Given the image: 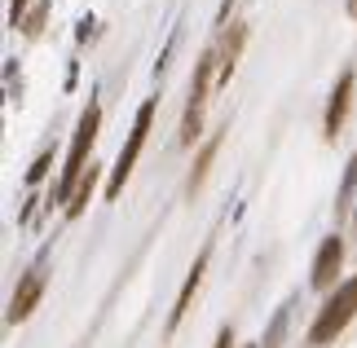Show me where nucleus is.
<instances>
[{
    "label": "nucleus",
    "instance_id": "nucleus-1",
    "mask_svg": "<svg viewBox=\"0 0 357 348\" xmlns=\"http://www.w3.org/2000/svg\"><path fill=\"white\" fill-rule=\"evenodd\" d=\"M98 128H102V106L89 102V110L79 115L75 123V137H71V155H66V168L58 176V190H53V203H71L79 181H84V172L93 168L89 155H93V142H98Z\"/></svg>",
    "mask_w": 357,
    "mask_h": 348
},
{
    "label": "nucleus",
    "instance_id": "nucleus-3",
    "mask_svg": "<svg viewBox=\"0 0 357 348\" xmlns=\"http://www.w3.org/2000/svg\"><path fill=\"white\" fill-rule=\"evenodd\" d=\"M150 119H155V102H146L142 110H137V119H132V133H128V142H123L119 159H115V168H111V181H106V199H119L123 181L132 176V163H137V155H142V146H146V133H150Z\"/></svg>",
    "mask_w": 357,
    "mask_h": 348
},
{
    "label": "nucleus",
    "instance_id": "nucleus-13",
    "mask_svg": "<svg viewBox=\"0 0 357 348\" xmlns=\"http://www.w3.org/2000/svg\"><path fill=\"white\" fill-rule=\"evenodd\" d=\"M49 163H53V150H45V155H36V163H31V168H26V186H36V181H45Z\"/></svg>",
    "mask_w": 357,
    "mask_h": 348
},
{
    "label": "nucleus",
    "instance_id": "nucleus-19",
    "mask_svg": "<svg viewBox=\"0 0 357 348\" xmlns=\"http://www.w3.org/2000/svg\"><path fill=\"white\" fill-rule=\"evenodd\" d=\"M256 348H260V344H256Z\"/></svg>",
    "mask_w": 357,
    "mask_h": 348
},
{
    "label": "nucleus",
    "instance_id": "nucleus-7",
    "mask_svg": "<svg viewBox=\"0 0 357 348\" xmlns=\"http://www.w3.org/2000/svg\"><path fill=\"white\" fill-rule=\"evenodd\" d=\"M208 247L195 256V264H190V273H185V282H181V291H176V304H172V313H168V331H176L181 326V317L190 313V304H195V291H199V282H203V273H208Z\"/></svg>",
    "mask_w": 357,
    "mask_h": 348
},
{
    "label": "nucleus",
    "instance_id": "nucleus-11",
    "mask_svg": "<svg viewBox=\"0 0 357 348\" xmlns=\"http://www.w3.org/2000/svg\"><path fill=\"white\" fill-rule=\"evenodd\" d=\"M282 335H287V309L273 313V322L265 331V340H260V348H282Z\"/></svg>",
    "mask_w": 357,
    "mask_h": 348
},
{
    "label": "nucleus",
    "instance_id": "nucleus-17",
    "mask_svg": "<svg viewBox=\"0 0 357 348\" xmlns=\"http://www.w3.org/2000/svg\"><path fill=\"white\" fill-rule=\"evenodd\" d=\"M349 18H357V0H349Z\"/></svg>",
    "mask_w": 357,
    "mask_h": 348
},
{
    "label": "nucleus",
    "instance_id": "nucleus-18",
    "mask_svg": "<svg viewBox=\"0 0 357 348\" xmlns=\"http://www.w3.org/2000/svg\"><path fill=\"white\" fill-rule=\"evenodd\" d=\"M353 225H357V212H353Z\"/></svg>",
    "mask_w": 357,
    "mask_h": 348
},
{
    "label": "nucleus",
    "instance_id": "nucleus-2",
    "mask_svg": "<svg viewBox=\"0 0 357 348\" xmlns=\"http://www.w3.org/2000/svg\"><path fill=\"white\" fill-rule=\"evenodd\" d=\"M357 317V273L349 278V282H340L331 296H326V304L318 309V317H313L309 326V344L322 348V344H335V335H344V326Z\"/></svg>",
    "mask_w": 357,
    "mask_h": 348
},
{
    "label": "nucleus",
    "instance_id": "nucleus-9",
    "mask_svg": "<svg viewBox=\"0 0 357 348\" xmlns=\"http://www.w3.org/2000/svg\"><path fill=\"white\" fill-rule=\"evenodd\" d=\"M216 155H221V133L212 137L208 146L199 150V159H195V168H190V181H185V190L195 194V190H203V181H208V172H212V163H216Z\"/></svg>",
    "mask_w": 357,
    "mask_h": 348
},
{
    "label": "nucleus",
    "instance_id": "nucleus-10",
    "mask_svg": "<svg viewBox=\"0 0 357 348\" xmlns=\"http://www.w3.org/2000/svg\"><path fill=\"white\" fill-rule=\"evenodd\" d=\"M93 186H98V168H89V172H84V181H79V190H75V199L66 203V216H71V220L84 212V203L93 199Z\"/></svg>",
    "mask_w": 357,
    "mask_h": 348
},
{
    "label": "nucleus",
    "instance_id": "nucleus-16",
    "mask_svg": "<svg viewBox=\"0 0 357 348\" xmlns=\"http://www.w3.org/2000/svg\"><path fill=\"white\" fill-rule=\"evenodd\" d=\"M216 348H234V331L221 326V335H216Z\"/></svg>",
    "mask_w": 357,
    "mask_h": 348
},
{
    "label": "nucleus",
    "instance_id": "nucleus-4",
    "mask_svg": "<svg viewBox=\"0 0 357 348\" xmlns=\"http://www.w3.org/2000/svg\"><path fill=\"white\" fill-rule=\"evenodd\" d=\"M40 296H45V269L36 264V269H31V273H26L22 282H18V291H13V300H9V313H5V317H9V326L26 322V317L36 313Z\"/></svg>",
    "mask_w": 357,
    "mask_h": 348
},
{
    "label": "nucleus",
    "instance_id": "nucleus-14",
    "mask_svg": "<svg viewBox=\"0 0 357 348\" xmlns=\"http://www.w3.org/2000/svg\"><path fill=\"white\" fill-rule=\"evenodd\" d=\"M353 186H357V155L349 159V168H344V186H340V203H335V207H349V194H353Z\"/></svg>",
    "mask_w": 357,
    "mask_h": 348
},
{
    "label": "nucleus",
    "instance_id": "nucleus-8",
    "mask_svg": "<svg viewBox=\"0 0 357 348\" xmlns=\"http://www.w3.org/2000/svg\"><path fill=\"white\" fill-rule=\"evenodd\" d=\"M243 45H247V22H234L229 27V36L216 45V89H225L229 84V75H234V66H238V53H243Z\"/></svg>",
    "mask_w": 357,
    "mask_h": 348
},
{
    "label": "nucleus",
    "instance_id": "nucleus-12",
    "mask_svg": "<svg viewBox=\"0 0 357 348\" xmlns=\"http://www.w3.org/2000/svg\"><path fill=\"white\" fill-rule=\"evenodd\" d=\"M45 18H49V0H40V5L26 13V22H22V31L26 36H40V27H45Z\"/></svg>",
    "mask_w": 357,
    "mask_h": 348
},
{
    "label": "nucleus",
    "instance_id": "nucleus-5",
    "mask_svg": "<svg viewBox=\"0 0 357 348\" xmlns=\"http://www.w3.org/2000/svg\"><path fill=\"white\" fill-rule=\"evenodd\" d=\"M353 89H357V75H353V71H344V75L335 80L331 102H326V115H322V133H326V137H335L340 128H344L349 106H353Z\"/></svg>",
    "mask_w": 357,
    "mask_h": 348
},
{
    "label": "nucleus",
    "instance_id": "nucleus-15",
    "mask_svg": "<svg viewBox=\"0 0 357 348\" xmlns=\"http://www.w3.org/2000/svg\"><path fill=\"white\" fill-rule=\"evenodd\" d=\"M22 9H26V0H13V5H9V27L22 22Z\"/></svg>",
    "mask_w": 357,
    "mask_h": 348
},
{
    "label": "nucleus",
    "instance_id": "nucleus-6",
    "mask_svg": "<svg viewBox=\"0 0 357 348\" xmlns=\"http://www.w3.org/2000/svg\"><path fill=\"white\" fill-rule=\"evenodd\" d=\"M340 264H344V243H340L335 234H331V239L318 247V256H313V273H309V282L318 287V291H331V287H335Z\"/></svg>",
    "mask_w": 357,
    "mask_h": 348
}]
</instances>
